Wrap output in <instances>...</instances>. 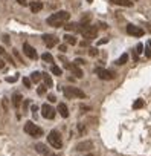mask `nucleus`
Listing matches in <instances>:
<instances>
[{"instance_id":"38","label":"nucleus","mask_w":151,"mask_h":156,"mask_svg":"<svg viewBox=\"0 0 151 156\" xmlns=\"http://www.w3.org/2000/svg\"><path fill=\"white\" fill-rule=\"evenodd\" d=\"M37 110H38V107H37V106H32V113H34V116L37 115Z\"/></svg>"},{"instance_id":"23","label":"nucleus","mask_w":151,"mask_h":156,"mask_svg":"<svg viewBox=\"0 0 151 156\" xmlns=\"http://www.w3.org/2000/svg\"><path fill=\"white\" fill-rule=\"evenodd\" d=\"M50 72L54 73V75H57V77H60V75H61V69H60L58 66H55V64H52V67H50Z\"/></svg>"},{"instance_id":"25","label":"nucleus","mask_w":151,"mask_h":156,"mask_svg":"<svg viewBox=\"0 0 151 156\" xmlns=\"http://www.w3.org/2000/svg\"><path fill=\"white\" fill-rule=\"evenodd\" d=\"M46 92H47V86H43V84H41V86L37 89V94H38V95H44Z\"/></svg>"},{"instance_id":"9","label":"nucleus","mask_w":151,"mask_h":156,"mask_svg":"<svg viewBox=\"0 0 151 156\" xmlns=\"http://www.w3.org/2000/svg\"><path fill=\"white\" fill-rule=\"evenodd\" d=\"M23 52H24L26 57H29L31 60H37V57H38L37 51H35L29 43H23Z\"/></svg>"},{"instance_id":"37","label":"nucleus","mask_w":151,"mask_h":156,"mask_svg":"<svg viewBox=\"0 0 151 156\" xmlns=\"http://www.w3.org/2000/svg\"><path fill=\"white\" fill-rule=\"evenodd\" d=\"M14 55H15L17 58H19V61H20V63H23V60H22V57H20V54L17 52V51H14Z\"/></svg>"},{"instance_id":"22","label":"nucleus","mask_w":151,"mask_h":156,"mask_svg":"<svg viewBox=\"0 0 151 156\" xmlns=\"http://www.w3.org/2000/svg\"><path fill=\"white\" fill-rule=\"evenodd\" d=\"M41 60H44L46 63H54V57L49 54V52H46V54H43L41 55Z\"/></svg>"},{"instance_id":"5","label":"nucleus","mask_w":151,"mask_h":156,"mask_svg":"<svg viewBox=\"0 0 151 156\" xmlns=\"http://www.w3.org/2000/svg\"><path fill=\"white\" fill-rule=\"evenodd\" d=\"M95 73L98 77H99L101 80H105V81H111L114 78V72L109 70V69H104V67H98L95 69Z\"/></svg>"},{"instance_id":"43","label":"nucleus","mask_w":151,"mask_h":156,"mask_svg":"<svg viewBox=\"0 0 151 156\" xmlns=\"http://www.w3.org/2000/svg\"><path fill=\"white\" fill-rule=\"evenodd\" d=\"M3 66H5V64H3V61H2V60H0V69H2Z\"/></svg>"},{"instance_id":"2","label":"nucleus","mask_w":151,"mask_h":156,"mask_svg":"<svg viewBox=\"0 0 151 156\" xmlns=\"http://www.w3.org/2000/svg\"><path fill=\"white\" fill-rule=\"evenodd\" d=\"M24 132L28 133L29 136H32V138H38V136L43 135V128L38 127L37 124H34L32 121H28L24 124Z\"/></svg>"},{"instance_id":"27","label":"nucleus","mask_w":151,"mask_h":156,"mask_svg":"<svg viewBox=\"0 0 151 156\" xmlns=\"http://www.w3.org/2000/svg\"><path fill=\"white\" fill-rule=\"evenodd\" d=\"M23 84H24V87L31 89V86H32V80H29V78H23Z\"/></svg>"},{"instance_id":"32","label":"nucleus","mask_w":151,"mask_h":156,"mask_svg":"<svg viewBox=\"0 0 151 156\" xmlns=\"http://www.w3.org/2000/svg\"><path fill=\"white\" fill-rule=\"evenodd\" d=\"M47 99H49V103H55V101H57L55 95H52V94H49V95H47Z\"/></svg>"},{"instance_id":"21","label":"nucleus","mask_w":151,"mask_h":156,"mask_svg":"<svg viewBox=\"0 0 151 156\" xmlns=\"http://www.w3.org/2000/svg\"><path fill=\"white\" fill-rule=\"evenodd\" d=\"M41 78H43V75H41L40 72H32V75H31V80H32V83H38Z\"/></svg>"},{"instance_id":"30","label":"nucleus","mask_w":151,"mask_h":156,"mask_svg":"<svg viewBox=\"0 0 151 156\" xmlns=\"http://www.w3.org/2000/svg\"><path fill=\"white\" fill-rule=\"evenodd\" d=\"M142 51H144V44H142V43H139V44L136 46V52L140 55V54H142Z\"/></svg>"},{"instance_id":"12","label":"nucleus","mask_w":151,"mask_h":156,"mask_svg":"<svg viewBox=\"0 0 151 156\" xmlns=\"http://www.w3.org/2000/svg\"><path fill=\"white\" fill-rule=\"evenodd\" d=\"M35 150H37L40 155H43V156H50V152H49V149L44 144H41V142H38V144H35Z\"/></svg>"},{"instance_id":"46","label":"nucleus","mask_w":151,"mask_h":156,"mask_svg":"<svg viewBox=\"0 0 151 156\" xmlns=\"http://www.w3.org/2000/svg\"><path fill=\"white\" fill-rule=\"evenodd\" d=\"M52 156H60V155H52Z\"/></svg>"},{"instance_id":"28","label":"nucleus","mask_w":151,"mask_h":156,"mask_svg":"<svg viewBox=\"0 0 151 156\" xmlns=\"http://www.w3.org/2000/svg\"><path fill=\"white\" fill-rule=\"evenodd\" d=\"M142 106H144V101L137 99V101H134V104H133V109H140Z\"/></svg>"},{"instance_id":"39","label":"nucleus","mask_w":151,"mask_h":156,"mask_svg":"<svg viewBox=\"0 0 151 156\" xmlns=\"http://www.w3.org/2000/svg\"><path fill=\"white\" fill-rule=\"evenodd\" d=\"M3 41H5V43H9V37H8V35H3Z\"/></svg>"},{"instance_id":"24","label":"nucleus","mask_w":151,"mask_h":156,"mask_svg":"<svg viewBox=\"0 0 151 156\" xmlns=\"http://www.w3.org/2000/svg\"><path fill=\"white\" fill-rule=\"evenodd\" d=\"M64 28H66V31H78V25L75 23H67Z\"/></svg>"},{"instance_id":"29","label":"nucleus","mask_w":151,"mask_h":156,"mask_svg":"<svg viewBox=\"0 0 151 156\" xmlns=\"http://www.w3.org/2000/svg\"><path fill=\"white\" fill-rule=\"evenodd\" d=\"M88 54H90L92 57H96V55H98V49L96 48H90V49H88Z\"/></svg>"},{"instance_id":"20","label":"nucleus","mask_w":151,"mask_h":156,"mask_svg":"<svg viewBox=\"0 0 151 156\" xmlns=\"http://www.w3.org/2000/svg\"><path fill=\"white\" fill-rule=\"evenodd\" d=\"M43 75V80H44V86H47V87H52V78H50V75H47V73H41Z\"/></svg>"},{"instance_id":"6","label":"nucleus","mask_w":151,"mask_h":156,"mask_svg":"<svg viewBox=\"0 0 151 156\" xmlns=\"http://www.w3.org/2000/svg\"><path fill=\"white\" fill-rule=\"evenodd\" d=\"M81 34H83V37L86 40H93V38H96V35H98V29L95 26L88 25L87 28H84V29L81 31Z\"/></svg>"},{"instance_id":"31","label":"nucleus","mask_w":151,"mask_h":156,"mask_svg":"<svg viewBox=\"0 0 151 156\" xmlns=\"http://www.w3.org/2000/svg\"><path fill=\"white\" fill-rule=\"evenodd\" d=\"M28 107H29V99H24V104H23V112H28Z\"/></svg>"},{"instance_id":"33","label":"nucleus","mask_w":151,"mask_h":156,"mask_svg":"<svg viewBox=\"0 0 151 156\" xmlns=\"http://www.w3.org/2000/svg\"><path fill=\"white\" fill-rule=\"evenodd\" d=\"M73 63H75V64H76V66H81V64H84V63H86V61H84V60H83V58H76V60H75V61H73Z\"/></svg>"},{"instance_id":"16","label":"nucleus","mask_w":151,"mask_h":156,"mask_svg":"<svg viewBox=\"0 0 151 156\" xmlns=\"http://www.w3.org/2000/svg\"><path fill=\"white\" fill-rule=\"evenodd\" d=\"M93 145V142L92 141H86V142H79L78 145H76V150L78 152H83V150H87V149H90V147Z\"/></svg>"},{"instance_id":"10","label":"nucleus","mask_w":151,"mask_h":156,"mask_svg":"<svg viewBox=\"0 0 151 156\" xmlns=\"http://www.w3.org/2000/svg\"><path fill=\"white\" fill-rule=\"evenodd\" d=\"M64 67H66V69H69V70L72 72L75 77H76V78H81V77L84 75V73H83V70L79 69L75 63H67V61H66V63H64Z\"/></svg>"},{"instance_id":"13","label":"nucleus","mask_w":151,"mask_h":156,"mask_svg":"<svg viewBox=\"0 0 151 156\" xmlns=\"http://www.w3.org/2000/svg\"><path fill=\"white\" fill-rule=\"evenodd\" d=\"M29 8H31V11L35 14V12H38V11H41V9H43V3L38 2V0H35V2H31L29 3Z\"/></svg>"},{"instance_id":"3","label":"nucleus","mask_w":151,"mask_h":156,"mask_svg":"<svg viewBox=\"0 0 151 156\" xmlns=\"http://www.w3.org/2000/svg\"><path fill=\"white\" fill-rule=\"evenodd\" d=\"M63 94L66 98L69 99H72V98H86V94L81 90V89H78V87H73V86H69L63 90Z\"/></svg>"},{"instance_id":"15","label":"nucleus","mask_w":151,"mask_h":156,"mask_svg":"<svg viewBox=\"0 0 151 156\" xmlns=\"http://www.w3.org/2000/svg\"><path fill=\"white\" fill-rule=\"evenodd\" d=\"M110 3L119 5V6H125V8H131V6H133V2H131V0H110Z\"/></svg>"},{"instance_id":"7","label":"nucleus","mask_w":151,"mask_h":156,"mask_svg":"<svg viewBox=\"0 0 151 156\" xmlns=\"http://www.w3.org/2000/svg\"><path fill=\"white\" fill-rule=\"evenodd\" d=\"M127 34L131 37H142L145 34V31L140 26H134V25H127Z\"/></svg>"},{"instance_id":"44","label":"nucleus","mask_w":151,"mask_h":156,"mask_svg":"<svg viewBox=\"0 0 151 156\" xmlns=\"http://www.w3.org/2000/svg\"><path fill=\"white\" fill-rule=\"evenodd\" d=\"M87 2H88V3H90V2H93V0H87Z\"/></svg>"},{"instance_id":"8","label":"nucleus","mask_w":151,"mask_h":156,"mask_svg":"<svg viewBox=\"0 0 151 156\" xmlns=\"http://www.w3.org/2000/svg\"><path fill=\"white\" fill-rule=\"evenodd\" d=\"M41 115H43V118H46V119H54L55 118V110L49 104H43L41 106Z\"/></svg>"},{"instance_id":"11","label":"nucleus","mask_w":151,"mask_h":156,"mask_svg":"<svg viewBox=\"0 0 151 156\" xmlns=\"http://www.w3.org/2000/svg\"><path fill=\"white\" fill-rule=\"evenodd\" d=\"M43 41H44V44H46L47 48H54V46L58 44V38L55 35H50V34H44L43 35Z\"/></svg>"},{"instance_id":"4","label":"nucleus","mask_w":151,"mask_h":156,"mask_svg":"<svg viewBox=\"0 0 151 156\" xmlns=\"http://www.w3.org/2000/svg\"><path fill=\"white\" fill-rule=\"evenodd\" d=\"M47 142L54 147V149H61V147H63V139H61V135L57 130H52L47 135Z\"/></svg>"},{"instance_id":"1","label":"nucleus","mask_w":151,"mask_h":156,"mask_svg":"<svg viewBox=\"0 0 151 156\" xmlns=\"http://www.w3.org/2000/svg\"><path fill=\"white\" fill-rule=\"evenodd\" d=\"M70 18V14L67 11H58L55 14H52L50 17H47V25L54 26V28H61L67 20Z\"/></svg>"},{"instance_id":"14","label":"nucleus","mask_w":151,"mask_h":156,"mask_svg":"<svg viewBox=\"0 0 151 156\" xmlns=\"http://www.w3.org/2000/svg\"><path fill=\"white\" fill-rule=\"evenodd\" d=\"M57 112H60V115L63 116V118H67L69 116V109L64 103H60L58 104V109H57Z\"/></svg>"},{"instance_id":"41","label":"nucleus","mask_w":151,"mask_h":156,"mask_svg":"<svg viewBox=\"0 0 151 156\" xmlns=\"http://www.w3.org/2000/svg\"><path fill=\"white\" fill-rule=\"evenodd\" d=\"M0 55H6V52H5V49L2 48V46H0Z\"/></svg>"},{"instance_id":"18","label":"nucleus","mask_w":151,"mask_h":156,"mask_svg":"<svg viewBox=\"0 0 151 156\" xmlns=\"http://www.w3.org/2000/svg\"><path fill=\"white\" fill-rule=\"evenodd\" d=\"M64 41H66L67 44H72V46L78 43V40L75 38L73 35H70V34H66V35H64Z\"/></svg>"},{"instance_id":"40","label":"nucleus","mask_w":151,"mask_h":156,"mask_svg":"<svg viewBox=\"0 0 151 156\" xmlns=\"http://www.w3.org/2000/svg\"><path fill=\"white\" fill-rule=\"evenodd\" d=\"M109 40L107 38H104V40H99V41H98V44H104V43H107Z\"/></svg>"},{"instance_id":"42","label":"nucleus","mask_w":151,"mask_h":156,"mask_svg":"<svg viewBox=\"0 0 151 156\" xmlns=\"http://www.w3.org/2000/svg\"><path fill=\"white\" fill-rule=\"evenodd\" d=\"M3 107H5V110L8 109V101L6 99H3Z\"/></svg>"},{"instance_id":"35","label":"nucleus","mask_w":151,"mask_h":156,"mask_svg":"<svg viewBox=\"0 0 151 156\" xmlns=\"http://www.w3.org/2000/svg\"><path fill=\"white\" fill-rule=\"evenodd\" d=\"M6 81H8V83H14V81H17V77H8Z\"/></svg>"},{"instance_id":"36","label":"nucleus","mask_w":151,"mask_h":156,"mask_svg":"<svg viewBox=\"0 0 151 156\" xmlns=\"http://www.w3.org/2000/svg\"><path fill=\"white\" fill-rule=\"evenodd\" d=\"M17 3L22 5V6H26V5H28V2H26V0H17Z\"/></svg>"},{"instance_id":"48","label":"nucleus","mask_w":151,"mask_h":156,"mask_svg":"<svg viewBox=\"0 0 151 156\" xmlns=\"http://www.w3.org/2000/svg\"><path fill=\"white\" fill-rule=\"evenodd\" d=\"M0 113H2V112H0Z\"/></svg>"},{"instance_id":"34","label":"nucleus","mask_w":151,"mask_h":156,"mask_svg":"<svg viewBox=\"0 0 151 156\" xmlns=\"http://www.w3.org/2000/svg\"><path fill=\"white\" fill-rule=\"evenodd\" d=\"M58 49H60L61 52H66V51H67V44H60Z\"/></svg>"},{"instance_id":"47","label":"nucleus","mask_w":151,"mask_h":156,"mask_svg":"<svg viewBox=\"0 0 151 156\" xmlns=\"http://www.w3.org/2000/svg\"><path fill=\"white\" fill-rule=\"evenodd\" d=\"M133 2H136V0H133Z\"/></svg>"},{"instance_id":"26","label":"nucleus","mask_w":151,"mask_h":156,"mask_svg":"<svg viewBox=\"0 0 151 156\" xmlns=\"http://www.w3.org/2000/svg\"><path fill=\"white\" fill-rule=\"evenodd\" d=\"M145 55H147L148 58L151 57V41H148L147 46H145Z\"/></svg>"},{"instance_id":"17","label":"nucleus","mask_w":151,"mask_h":156,"mask_svg":"<svg viewBox=\"0 0 151 156\" xmlns=\"http://www.w3.org/2000/svg\"><path fill=\"white\" fill-rule=\"evenodd\" d=\"M22 99H23V97H22L20 94H14V95H12V104H14L15 109H19V107H20Z\"/></svg>"},{"instance_id":"45","label":"nucleus","mask_w":151,"mask_h":156,"mask_svg":"<svg viewBox=\"0 0 151 156\" xmlns=\"http://www.w3.org/2000/svg\"><path fill=\"white\" fill-rule=\"evenodd\" d=\"M84 156H93V155H84Z\"/></svg>"},{"instance_id":"19","label":"nucleus","mask_w":151,"mask_h":156,"mask_svg":"<svg viewBox=\"0 0 151 156\" xmlns=\"http://www.w3.org/2000/svg\"><path fill=\"white\" fill-rule=\"evenodd\" d=\"M127 61H128V54L125 52V54H122L121 57H119L116 61H114V63H116V64H119V66H122V64H125Z\"/></svg>"}]
</instances>
